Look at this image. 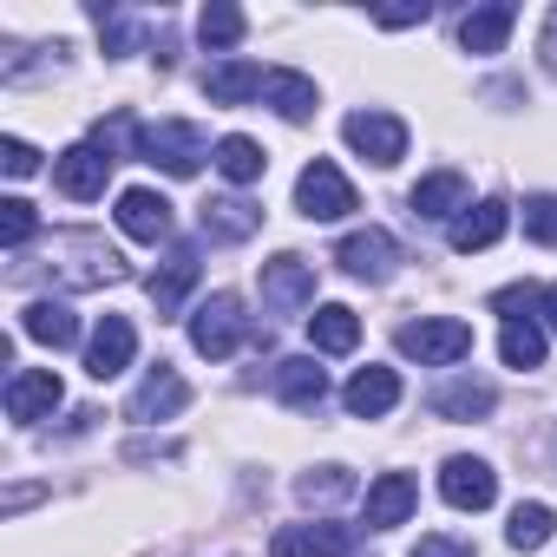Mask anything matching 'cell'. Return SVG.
<instances>
[{
    "label": "cell",
    "instance_id": "cell-9",
    "mask_svg": "<svg viewBox=\"0 0 557 557\" xmlns=\"http://www.w3.org/2000/svg\"><path fill=\"white\" fill-rule=\"evenodd\" d=\"M342 132H348V145H355L368 164H381V171L407 158V125H400L394 112H355Z\"/></svg>",
    "mask_w": 557,
    "mask_h": 557
},
{
    "label": "cell",
    "instance_id": "cell-38",
    "mask_svg": "<svg viewBox=\"0 0 557 557\" xmlns=\"http://www.w3.org/2000/svg\"><path fill=\"white\" fill-rule=\"evenodd\" d=\"M413 557H472V550H466L459 537H420V544H413Z\"/></svg>",
    "mask_w": 557,
    "mask_h": 557
},
{
    "label": "cell",
    "instance_id": "cell-16",
    "mask_svg": "<svg viewBox=\"0 0 557 557\" xmlns=\"http://www.w3.org/2000/svg\"><path fill=\"white\" fill-rule=\"evenodd\" d=\"M119 230L132 243H164L171 236V203L158 190H119Z\"/></svg>",
    "mask_w": 557,
    "mask_h": 557
},
{
    "label": "cell",
    "instance_id": "cell-15",
    "mask_svg": "<svg viewBox=\"0 0 557 557\" xmlns=\"http://www.w3.org/2000/svg\"><path fill=\"white\" fill-rule=\"evenodd\" d=\"M132 355H138V329H132L125 315H106V322L92 329L86 374H92V381H112V374H125V368H132Z\"/></svg>",
    "mask_w": 557,
    "mask_h": 557
},
{
    "label": "cell",
    "instance_id": "cell-17",
    "mask_svg": "<svg viewBox=\"0 0 557 557\" xmlns=\"http://www.w3.org/2000/svg\"><path fill=\"white\" fill-rule=\"evenodd\" d=\"M342 400H348L355 420H381V413L400 407V374H394V368H361V374L342 387Z\"/></svg>",
    "mask_w": 557,
    "mask_h": 557
},
{
    "label": "cell",
    "instance_id": "cell-29",
    "mask_svg": "<svg viewBox=\"0 0 557 557\" xmlns=\"http://www.w3.org/2000/svg\"><path fill=\"white\" fill-rule=\"evenodd\" d=\"M210 164H216V171H223L230 184H256L269 158H262V145H256V138H243V132H230V138L216 145V158H210Z\"/></svg>",
    "mask_w": 557,
    "mask_h": 557
},
{
    "label": "cell",
    "instance_id": "cell-35",
    "mask_svg": "<svg viewBox=\"0 0 557 557\" xmlns=\"http://www.w3.org/2000/svg\"><path fill=\"white\" fill-rule=\"evenodd\" d=\"M524 236L557 243V197H524Z\"/></svg>",
    "mask_w": 557,
    "mask_h": 557
},
{
    "label": "cell",
    "instance_id": "cell-14",
    "mask_svg": "<svg viewBox=\"0 0 557 557\" xmlns=\"http://www.w3.org/2000/svg\"><path fill=\"white\" fill-rule=\"evenodd\" d=\"M355 531L348 524H283L269 537V557H348Z\"/></svg>",
    "mask_w": 557,
    "mask_h": 557
},
{
    "label": "cell",
    "instance_id": "cell-1",
    "mask_svg": "<svg viewBox=\"0 0 557 557\" xmlns=\"http://www.w3.org/2000/svg\"><path fill=\"white\" fill-rule=\"evenodd\" d=\"M47 262H53V275H60L66 289H106V283H125V275H132V262L99 230H60L53 249H47Z\"/></svg>",
    "mask_w": 557,
    "mask_h": 557
},
{
    "label": "cell",
    "instance_id": "cell-8",
    "mask_svg": "<svg viewBox=\"0 0 557 557\" xmlns=\"http://www.w3.org/2000/svg\"><path fill=\"white\" fill-rule=\"evenodd\" d=\"M335 262L348 269V275H361V283H387V275L400 269V243L387 236V230H355V236H342V249H335Z\"/></svg>",
    "mask_w": 557,
    "mask_h": 557
},
{
    "label": "cell",
    "instance_id": "cell-26",
    "mask_svg": "<svg viewBox=\"0 0 557 557\" xmlns=\"http://www.w3.org/2000/svg\"><path fill=\"white\" fill-rule=\"evenodd\" d=\"M459 210H466V177L459 171H433V177L413 184V216H453L459 223Z\"/></svg>",
    "mask_w": 557,
    "mask_h": 557
},
{
    "label": "cell",
    "instance_id": "cell-7",
    "mask_svg": "<svg viewBox=\"0 0 557 557\" xmlns=\"http://www.w3.org/2000/svg\"><path fill=\"white\" fill-rule=\"evenodd\" d=\"M184 407H190V381H184L177 368H164V361H158V368L138 381V394H132V407H125V413H132L138 426H158V420H177Z\"/></svg>",
    "mask_w": 557,
    "mask_h": 557
},
{
    "label": "cell",
    "instance_id": "cell-21",
    "mask_svg": "<svg viewBox=\"0 0 557 557\" xmlns=\"http://www.w3.org/2000/svg\"><path fill=\"white\" fill-rule=\"evenodd\" d=\"M505 230H511V210H505L498 197H485V203H472V210L453 223V249H459V256H472V249H492Z\"/></svg>",
    "mask_w": 557,
    "mask_h": 557
},
{
    "label": "cell",
    "instance_id": "cell-24",
    "mask_svg": "<svg viewBox=\"0 0 557 557\" xmlns=\"http://www.w3.org/2000/svg\"><path fill=\"white\" fill-rule=\"evenodd\" d=\"M256 230H262V210H256L249 197H216V203H203V236L243 243V236H256Z\"/></svg>",
    "mask_w": 557,
    "mask_h": 557
},
{
    "label": "cell",
    "instance_id": "cell-27",
    "mask_svg": "<svg viewBox=\"0 0 557 557\" xmlns=\"http://www.w3.org/2000/svg\"><path fill=\"white\" fill-rule=\"evenodd\" d=\"M492 407H498L492 381H446V387L433 394V413H440V420H485Z\"/></svg>",
    "mask_w": 557,
    "mask_h": 557
},
{
    "label": "cell",
    "instance_id": "cell-5",
    "mask_svg": "<svg viewBox=\"0 0 557 557\" xmlns=\"http://www.w3.org/2000/svg\"><path fill=\"white\" fill-rule=\"evenodd\" d=\"M296 210H302L309 223H342L348 210H361V197H355V184L342 177V164L315 158V164L296 177Z\"/></svg>",
    "mask_w": 557,
    "mask_h": 557
},
{
    "label": "cell",
    "instance_id": "cell-33",
    "mask_svg": "<svg viewBox=\"0 0 557 557\" xmlns=\"http://www.w3.org/2000/svg\"><path fill=\"white\" fill-rule=\"evenodd\" d=\"M34 230H40V216H34L27 197H8V203H0V249H8V256H21V249L34 243Z\"/></svg>",
    "mask_w": 557,
    "mask_h": 557
},
{
    "label": "cell",
    "instance_id": "cell-36",
    "mask_svg": "<svg viewBox=\"0 0 557 557\" xmlns=\"http://www.w3.org/2000/svg\"><path fill=\"white\" fill-rule=\"evenodd\" d=\"M0 164H8V177H34L40 171V151L27 138H8V145H0Z\"/></svg>",
    "mask_w": 557,
    "mask_h": 557
},
{
    "label": "cell",
    "instance_id": "cell-13",
    "mask_svg": "<svg viewBox=\"0 0 557 557\" xmlns=\"http://www.w3.org/2000/svg\"><path fill=\"white\" fill-rule=\"evenodd\" d=\"M413 505H420V485H413L407 472H381V479L368 485L361 524H368V531H394V524H407V518H413Z\"/></svg>",
    "mask_w": 557,
    "mask_h": 557
},
{
    "label": "cell",
    "instance_id": "cell-19",
    "mask_svg": "<svg viewBox=\"0 0 557 557\" xmlns=\"http://www.w3.org/2000/svg\"><path fill=\"white\" fill-rule=\"evenodd\" d=\"M262 86H269V73H262V66H249V60H223V66H210V73H203L210 106H249V99H262Z\"/></svg>",
    "mask_w": 557,
    "mask_h": 557
},
{
    "label": "cell",
    "instance_id": "cell-20",
    "mask_svg": "<svg viewBox=\"0 0 557 557\" xmlns=\"http://www.w3.org/2000/svg\"><path fill=\"white\" fill-rule=\"evenodd\" d=\"M190 283H197V249L177 243V249L164 256V269L151 275V302H158V315H177L184 296H190Z\"/></svg>",
    "mask_w": 557,
    "mask_h": 557
},
{
    "label": "cell",
    "instance_id": "cell-39",
    "mask_svg": "<svg viewBox=\"0 0 557 557\" xmlns=\"http://www.w3.org/2000/svg\"><path fill=\"white\" fill-rule=\"evenodd\" d=\"M537 309H544V322H550V329H557V283H550V289H544V296H537Z\"/></svg>",
    "mask_w": 557,
    "mask_h": 557
},
{
    "label": "cell",
    "instance_id": "cell-23",
    "mask_svg": "<svg viewBox=\"0 0 557 557\" xmlns=\"http://www.w3.org/2000/svg\"><path fill=\"white\" fill-rule=\"evenodd\" d=\"M275 394H283L289 407H322V394H329V374L315 368V355H289V361H275Z\"/></svg>",
    "mask_w": 557,
    "mask_h": 557
},
{
    "label": "cell",
    "instance_id": "cell-22",
    "mask_svg": "<svg viewBox=\"0 0 557 557\" xmlns=\"http://www.w3.org/2000/svg\"><path fill=\"white\" fill-rule=\"evenodd\" d=\"M309 342H315V355H355L361 315H355L348 302H322V309L309 315Z\"/></svg>",
    "mask_w": 557,
    "mask_h": 557
},
{
    "label": "cell",
    "instance_id": "cell-31",
    "mask_svg": "<svg viewBox=\"0 0 557 557\" xmlns=\"http://www.w3.org/2000/svg\"><path fill=\"white\" fill-rule=\"evenodd\" d=\"M498 355H505V368H537V361H544V329H537L531 315L505 322V335H498Z\"/></svg>",
    "mask_w": 557,
    "mask_h": 557
},
{
    "label": "cell",
    "instance_id": "cell-34",
    "mask_svg": "<svg viewBox=\"0 0 557 557\" xmlns=\"http://www.w3.org/2000/svg\"><path fill=\"white\" fill-rule=\"evenodd\" d=\"M296 492H302L309 505H335V498H348V492H355V472H348V466H322V472H302V479H296Z\"/></svg>",
    "mask_w": 557,
    "mask_h": 557
},
{
    "label": "cell",
    "instance_id": "cell-10",
    "mask_svg": "<svg viewBox=\"0 0 557 557\" xmlns=\"http://www.w3.org/2000/svg\"><path fill=\"white\" fill-rule=\"evenodd\" d=\"M440 498L453 505V511H485L492 498H498V472L485 466V459H446L440 466Z\"/></svg>",
    "mask_w": 557,
    "mask_h": 557
},
{
    "label": "cell",
    "instance_id": "cell-30",
    "mask_svg": "<svg viewBox=\"0 0 557 557\" xmlns=\"http://www.w3.org/2000/svg\"><path fill=\"white\" fill-rule=\"evenodd\" d=\"M550 531H557V511L531 498V505H518V511H511L505 544H511V550H537V544H550Z\"/></svg>",
    "mask_w": 557,
    "mask_h": 557
},
{
    "label": "cell",
    "instance_id": "cell-6",
    "mask_svg": "<svg viewBox=\"0 0 557 557\" xmlns=\"http://www.w3.org/2000/svg\"><path fill=\"white\" fill-rule=\"evenodd\" d=\"M315 302V262L302 256H269L262 262V309L269 315H302Z\"/></svg>",
    "mask_w": 557,
    "mask_h": 557
},
{
    "label": "cell",
    "instance_id": "cell-40",
    "mask_svg": "<svg viewBox=\"0 0 557 557\" xmlns=\"http://www.w3.org/2000/svg\"><path fill=\"white\" fill-rule=\"evenodd\" d=\"M544 60L557 66V8H550V27H544Z\"/></svg>",
    "mask_w": 557,
    "mask_h": 557
},
{
    "label": "cell",
    "instance_id": "cell-32",
    "mask_svg": "<svg viewBox=\"0 0 557 557\" xmlns=\"http://www.w3.org/2000/svg\"><path fill=\"white\" fill-rule=\"evenodd\" d=\"M197 34H203V47L230 53V47L249 34V21H243V8H230V0H210V8H203V21H197Z\"/></svg>",
    "mask_w": 557,
    "mask_h": 557
},
{
    "label": "cell",
    "instance_id": "cell-28",
    "mask_svg": "<svg viewBox=\"0 0 557 557\" xmlns=\"http://www.w3.org/2000/svg\"><path fill=\"white\" fill-rule=\"evenodd\" d=\"M262 99L283 112L289 125H302V119H315V79L309 73H269V86H262Z\"/></svg>",
    "mask_w": 557,
    "mask_h": 557
},
{
    "label": "cell",
    "instance_id": "cell-3",
    "mask_svg": "<svg viewBox=\"0 0 557 557\" xmlns=\"http://www.w3.org/2000/svg\"><path fill=\"white\" fill-rule=\"evenodd\" d=\"M138 158H145V164H158V171H171V177H197V171H203V158H216V151L203 145V132H197V125L164 119V125H138Z\"/></svg>",
    "mask_w": 557,
    "mask_h": 557
},
{
    "label": "cell",
    "instance_id": "cell-37",
    "mask_svg": "<svg viewBox=\"0 0 557 557\" xmlns=\"http://www.w3.org/2000/svg\"><path fill=\"white\" fill-rule=\"evenodd\" d=\"M426 14H433V8H426V0H413V8H381L374 21H381V27H420Z\"/></svg>",
    "mask_w": 557,
    "mask_h": 557
},
{
    "label": "cell",
    "instance_id": "cell-11",
    "mask_svg": "<svg viewBox=\"0 0 557 557\" xmlns=\"http://www.w3.org/2000/svg\"><path fill=\"white\" fill-rule=\"evenodd\" d=\"M106 177H112V158H106L99 145H73V151H60V158H53V184H60L73 203L106 197Z\"/></svg>",
    "mask_w": 557,
    "mask_h": 557
},
{
    "label": "cell",
    "instance_id": "cell-2",
    "mask_svg": "<svg viewBox=\"0 0 557 557\" xmlns=\"http://www.w3.org/2000/svg\"><path fill=\"white\" fill-rule=\"evenodd\" d=\"M243 342H249V315H243V302H236L230 289H216V296H203V302L190 309V348H197L203 361H230Z\"/></svg>",
    "mask_w": 557,
    "mask_h": 557
},
{
    "label": "cell",
    "instance_id": "cell-25",
    "mask_svg": "<svg viewBox=\"0 0 557 557\" xmlns=\"http://www.w3.org/2000/svg\"><path fill=\"white\" fill-rule=\"evenodd\" d=\"M21 335H34L40 348H73L79 342V322L66 302H27L21 309Z\"/></svg>",
    "mask_w": 557,
    "mask_h": 557
},
{
    "label": "cell",
    "instance_id": "cell-4",
    "mask_svg": "<svg viewBox=\"0 0 557 557\" xmlns=\"http://www.w3.org/2000/svg\"><path fill=\"white\" fill-rule=\"evenodd\" d=\"M400 355L420 361V368H453L472 355V329L459 315H426V322H407L400 329Z\"/></svg>",
    "mask_w": 557,
    "mask_h": 557
},
{
    "label": "cell",
    "instance_id": "cell-18",
    "mask_svg": "<svg viewBox=\"0 0 557 557\" xmlns=\"http://www.w3.org/2000/svg\"><path fill=\"white\" fill-rule=\"evenodd\" d=\"M511 27H518V8H511V0H492V8H472L466 21H459V47L466 53H498L505 40H511Z\"/></svg>",
    "mask_w": 557,
    "mask_h": 557
},
{
    "label": "cell",
    "instance_id": "cell-12",
    "mask_svg": "<svg viewBox=\"0 0 557 557\" xmlns=\"http://www.w3.org/2000/svg\"><path fill=\"white\" fill-rule=\"evenodd\" d=\"M60 400H66V387H60V374H53V368H21V374L8 381V420H21V426L47 420Z\"/></svg>",
    "mask_w": 557,
    "mask_h": 557
}]
</instances>
